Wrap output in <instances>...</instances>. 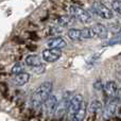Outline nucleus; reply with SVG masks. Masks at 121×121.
Segmentation results:
<instances>
[{"instance_id":"nucleus-1","label":"nucleus","mask_w":121,"mask_h":121,"mask_svg":"<svg viewBox=\"0 0 121 121\" xmlns=\"http://www.w3.org/2000/svg\"><path fill=\"white\" fill-rule=\"evenodd\" d=\"M52 88L53 85L51 82H44L36 88L31 97V105L34 109L42 108L43 104L51 96Z\"/></svg>"},{"instance_id":"nucleus-2","label":"nucleus","mask_w":121,"mask_h":121,"mask_svg":"<svg viewBox=\"0 0 121 121\" xmlns=\"http://www.w3.org/2000/svg\"><path fill=\"white\" fill-rule=\"evenodd\" d=\"M73 95L71 94L70 91L66 92V95L63 96V98L57 102L56 107H55V111H54V116L56 118H62L63 116L65 115L66 112H68L69 108V104H70V101L72 99Z\"/></svg>"},{"instance_id":"nucleus-3","label":"nucleus","mask_w":121,"mask_h":121,"mask_svg":"<svg viewBox=\"0 0 121 121\" xmlns=\"http://www.w3.org/2000/svg\"><path fill=\"white\" fill-rule=\"evenodd\" d=\"M70 13L74 18H77L82 23H89L91 21V16L86 10L78 5L70 6Z\"/></svg>"},{"instance_id":"nucleus-4","label":"nucleus","mask_w":121,"mask_h":121,"mask_svg":"<svg viewBox=\"0 0 121 121\" xmlns=\"http://www.w3.org/2000/svg\"><path fill=\"white\" fill-rule=\"evenodd\" d=\"M83 101H84V99L82 97V95H80V94L73 95L72 99L70 101V104H69V108H68V120L69 121H71V119L74 117L77 112L81 107Z\"/></svg>"},{"instance_id":"nucleus-5","label":"nucleus","mask_w":121,"mask_h":121,"mask_svg":"<svg viewBox=\"0 0 121 121\" xmlns=\"http://www.w3.org/2000/svg\"><path fill=\"white\" fill-rule=\"evenodd\" d=\"M92 10L97 15H99L104 19H111L114 16L111 9H108L106 5H104L101 2H94L92 3Z\"/></svg>"},{"instance_id":"nucleus-6","label":"nucleus","mask_w":121,"mask_h":121,"mask_svg":"<svg viewBox=\"0 0 121 121\" xmlns=\"http://www.w3.org/2000/svg\"><path fill=\"white\" fill-rule=\"evenodd\" d=\"M57 102H59V101H57L56 97L50 96L42 106L43 114H44L46 117H50L51 115H54V111H55V107H56Z\"/></svg>"},{"instance_id":"nucleus-7","label":"nucleus","mask_w":121,"mask_h":121,"mask_svg":"<svg viewBox=\"0 0 121 121\" xmlns=\"http://www.w3.org/2000/svg\"><path fill=\"white\" fill-rule=\"evenodd\" d=\"M118 100L119 99L117 97L116 98H111L108 100V102L106 103V106H105L104 112H103V116H104L105 119H109V118L114 117L118 107Z\"/></svg>"},{"instance_id":"nucleus-8","label":"nucleus","mask_w":121,"mask_h":121,"mask_svg":"<svg viewBox=\"0 0 121 121\" xmlns=\"http://www.w3.org/2000/svg\"><path fill=\"white\" fill-rule=\"evenodd\" d=\"M62 56V51L59 49H46L43 51V60L47 63H54Z\"/></svg>"},{"instance_id":"nucleus-9","label":"nucleus","mask_w":121,"mask_h":121,"mask_svg":"<svg viewBox=\"0 0 121 121\" xmlns=\"http://www.w3.org/2000/svg\"><path fill=\"white\" fill-rule=\"evenodd\" d=\"M118 90H119V88L114 81L106 82L104 84V87H103V91L109 98H116L118 96Z\"/></svg>"},{"instance_id":"nucleus-10","label":"nucleus","mask_w":121,"mask_h":121,"mask_svg":"<svg viewBox=\"0 0 121 121\" xmlns=\"http://www.w3.org/2000/svg\"><path fill=\"white\" fill-rule=\"evenodd\" d=\"M91 29L94 32V35L99 38H107V36H108V30L102 23H96L92 26Z\"/></svg>"},{"instance_id":"nucleus-11","label":"nucleus","mask_w":121,"mask_h":121,"mask_svg":"<svg viewBox=\"0 0 121 121\" xmlns=\"http://www.w3.org/2000/svg\"><path fill=\"white\" fill-rule=\"evenodd\" d=\"M66 45L67 43L62 37H54L48 42V47L51 49H59V50H60V49L65 48Z\"/></svg>"},{"instance_id":"nucleus-12","label":"nucleus","mask_w":121,"mask_h":121,"mask_svg":"<svg viewBox=\"0 0 121 121\" xmlns=\"http://www.w3.org/2000/svg\"><path fill=\"white\" fill-rule=\"evenodd\" d=\"M30 80V74L28 72H21L19 74H16L14 78V84L17 86H22L28 83Z\"/></svg>"},{"instance_id":"nucleus-13","label":"nucleus","mask_w":121,"mask_h":121,"mask_svg":"<svg viewBox=\"0 0 121 121\" xmlns=\"http://www.w3.org/2000/svg\"><path fill=\"white\" fill-rule=\"evenodd\" d=\"M26 64L28 66H30L31 68H34V67H37V66H40L43 65L42 63V60L38 55H35V54H31V55H28L26 57Z\"/></svg>"},{"instance_id":"nucleus-14","label":"nucleus","mask_w":121,"mask_h":121,"mask_svg":"<svg viewBox=\"0 0 121 121\" xmlns=\"http://www.w3.org/2000/svg\"><path fill=\"white\" fill-rule=\"evenodd\" d=\"M86 109H87V107H86V103H85V101H83V103H82L80 109L77 112V114H75L74 117L71 119V121H84L85 116H86Z\"/></svg>"},{"instance_id":"nucleus-15","label":"nucleus","mask_w":121,"mask_h":121,"mask_svg":"<svg viewBox=\"0 0 121 121\" xmlns=\"http://www.w3.org/2000/svg\"><path fill=\"white\" fill-rule=\"evenodd\" d=\"M68 37L71 40H82L81 39V30L70 29L68 31Z\"/></svg>"},{"instance_id":"nucleus-16","label":"nucleus","mask_w":121,"mask_h":121,"mask_svg":"<svg viewBox=\"0 0 121 121\" xmlns=\"http://www.w3.org/2000/svg\"><path fill=\"white\" fill-rule=\"evenodd\" d=\"M95 37L91 28H84L81 30V39H89Z\"/></svg>"},{"instance_id":"nucleus-17","label":"nucleus","mask_w":121,"mask_h":121,"mask_svg":"<svg viewBox=\"0 0 121 121\" xmlns=\"http://www.w3.org/2000/svg\"><path fill=\"white\" fill-rule=\"evenodd\" d=\"M74 21V17L71 15V16H62L59 18V23L63 27H67V26L71 25V23Z\"/></svg>"},{"instance_id":"nucleus-18","label":"nucleus","mask_w":121,"mask_h":121,"mask_svg":"<svg viewBox=\"0 0 121 121\" xmlns=\"http://www.w3.org/2000/svg\"><path fill=\"white\" fill-rule=\"evenodd\" d=\"M11 72L15 75L19 74V73H21V72H25V64H23V63H20V62L16 63V64L12 67Z\"/></svg>"},{"instance_id":"nucleus-19","label":"nucleus","mask_w":121,"mask_h":121,"mask_svg":"<svg viewBox=\"0 0 121 121\" xmlns=\"http://www.w3.org/2000/svg\"><path fill=\"white\" fill-rule=\"evenodd\" d=\"M89 109L94 115H96L98 112H100L102 109V104L99 102L98 100H94L91 103H90V106H89Z\"/></svg>"},{"instance_id":"nucleus-20","label":"nucleus","mask_w":121,"mask_h":121,"mask_svg":"<svg viewBox=\"0 0 121 121\" xmlns=\"http://www.w3.org/2000/svg\"><path fill=\"white\" fill-rule=\"evenodd\" d=\"M112 9L114 12L121 15V0H113L112 1Z\"/></svg>"},{"instance_id":"nucleus-21","label":"nucleus","mask_w":121,"mask_h":121,"mask_svg":"<svg viewBox=\"0 0 121 121\" xmlns=\"http://www.w3.org/2000/svg\"><path fill=\"white\" fill-rule=\"evenodd\" d=\"M121 42V33L119 34V35L115 36V37L113 38V39L111 40V42L108 43V45H114V44H118V43Z\"/></svg>"},{"instance_id":"nucleus-22","label":"nucleus","mask_w":121,"mask_h":121,"mask_svg":"<svg viewBox=\"0 0 121 121\" xmlns=\"http://www.w3.org/2000/svg\"><path fill=\"white\" fill-rule=\"evenodd\" d=\"M32 69H33V71L36 73H42V72H44V70H45V66H44V64H43V65H40V66L34 67V68H32Z\"/></svg>"},{"instance_id":"nucleus-23","label":"nucleus","mask_w":121,"mask_h":121,"mask_svg":"<svg viewBox=\"0 0 121 121\" xmlns=\"http://www.w3.org/2000/svg\"><path fill=\"white\" fill-rule=\"evenodd\" d=\"M95 87H96L97 89H102L103 90V87H104V85H102V83H101L100 81H97L96 84H95Z\"/></svg>"},{"instance_id":"nucleus-24","label":"nucleus","mask_w":121,"mask_h":121,"mask_svg":"<svg viewBox=\"0 0 121 121\" xmlns=\"http://www.w3.org/2000/svg\"><path fill=\"white\" fill-rule=\"evenodd\" d=\"M117 98L119 99V100H121V88L119 90H118V96H117Z\"/></svg>"}]
</instances>
